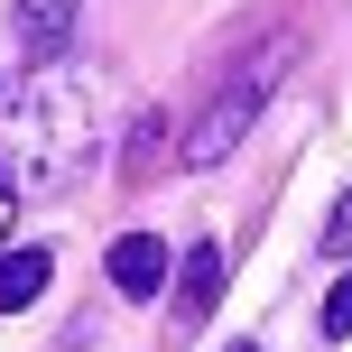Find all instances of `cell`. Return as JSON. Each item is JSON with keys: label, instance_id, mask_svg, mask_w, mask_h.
I'll return each mask as SVG.
<instances>
[{"label": "cell", "instance_id": "obj_3", "mask_svg": "<svg viewBox=\"0 0 352 352\" xmlns=\"http://www.w3.org/2000/svg\"><path fill=\"white\" fill-rule=\"evenodd\" d=\"M102 269H111V287H121V297H158V287L176 278V260H167V241H158V232H121Z\"/></svg>", "mask_w": 352, "mask_h": 352}, {"label": "cell", "instance_id": "obj_4", "mask_svg": "<svg viewBox=\"0 0 352 352\" xmlns=\"http://www.w3.org/2000/svg\"><path fill=\"white\" fill-rule=\"evenodd\" d=\"M19 56L28 65H65V47H74V0H19Z\"/></svg>", "mask_w": 352, "mask_h": 352}, {"label": "cell", "instance_id": "obj_10", "mask_svg": "<svg viewBox=\"0 0 352 352\" xmlns=\"http://www.w3.org/2000/svg\"><path fill=\"white\" fill-rule=\"evenodd\" d=\"M232 352H260V343H232Z\"/></svg>", "mask_w": 352, "mask_h": 352}, {"label": "cell", "instance_id": "obj_7", "mask_svg": "<svg viewBox=\"0 0 352 352\" xmlns=\"http://www.w3.org/2000/svg\"><path fill=\"white\" fill-rule=\"evenodd\" d=\"M324 250H334V260H352V186L334 195V213H324Z\"/></svg>", "mask_w": 352, "mask_h": 352}, {"label": "cell", "instance_id": "obj_2", "mask_svg": "<svg viewBox=\"0 0 352 352\" xmlns=\"http://www.w3.org/2000/svg\"><path fill=\"white\" fill-rule=\"evenodd\" d=\"M297 65V37H269V47H250L241 65L223 74V84L204 93V111H195V130H186V148H176V158L186 167H223L232 148L250 140V121H260L269 111V93H278V74Z\"/></svg>", "mask_w": 352, "mask_h": 352}, {"label": "cell", "instance_id": "obj_9", "mask_svg": "<svg viewBox=\"0 0 352 352\" xmlns=\"http://www.w3.org/2000/svg\"><path fill=\"white\" fill-rule=\"evenodd\" d=\"M10 204H19V195H10V176H0V232H10Z\"/></svg>", "mask_w": 352, "mask_h": 352}, {"label": "cell", "instance_id": "obj_5", "mask_svg": "<svg viewBox=\"0 0 352 352\" xmlns=\"http://www.w3.org/2000/svg\"><path fill=\"white\" fill-rule=\"evenodd\" d=\"M213 306H223V250H213V241H195L186 260H176V316H186V324H204Z\"/></svg>", "mask_w": 352, "mask_h": 352}, {"label": "cell", "instance_id": "obj_6", "mask_svg": "<svg viewBox=\"0 0 352 352\" xmlns=\"http://www.w3.org/2000/svg\"><path fill=\"white\" fill-rule=\"evenodd\" d=\"M47 278H56V260H47L37 241L0 250V316H19V306H37V297H47Z\"/></svg>", "mask_w": 352, "mask_h": 352}, {"label": "cell", "instance_id": "obj_8", "mask_svg": "<svg viewBox=\"0 0 352 352\" xmlns=\"http://www.w3.org/2000/svg\"><path fill=\"white\" fill-rule=\"evenodd\" d=\"M324 334H334V343L352 334V269H343V278H334V297H324Z\"/></svg>", "mask_w": 352, "mask_h": 352}, {"label": "cell", "instance_id": "obj_1", "mask_svg": "<svg viewBox=\"0 0 352 352\" xmlns=\"http://www.w3.org/2000/svg\"><path fill=\"white\" fill-rule=\"evenodd\" d=\"M93 167V93L65 65H28L10 93V130H0V176L10 195H65Z\"/></svg>", "mask_w": 352, "mask_h": 352}]
</instances>
